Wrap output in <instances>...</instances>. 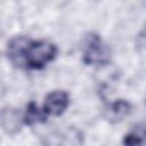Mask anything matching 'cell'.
<instances>
[{
  "mask_svg": "<svg viewBox=\"0 0 146 146\" xmlns=\"http://www.w3.org/2000/svg\"><path fill=\"white\" fill-rule=\"evenodd\" d=\"M82 60L86 65H107L111 62V49L98 34L89 33L83 41Z\"/></svg>",
  "mask_w": 146,
  "mask_h": 146,
  "instance_id": "obj_1",
  "label": "cell"
},
{
  "mask_svg": "<svg viewBox=\"0 0 146 146\" xmlns=\"http://www.w3.org/2000/svg\"><path fill=\"white\" fill-rule=\"evenodd\" d=\"M56 55V44L46 40L31 41L25 56V66L32 70H41L48 63L52 62Z\"/></svg>",
  "mask_w": 146,
  "mask_h": 146,
  "instance_id": "obj_2",
  "label": "cell"
},
{
  "mask_svg": "<svg viewBox=\"0 0 146 146\" xmlns=\"http://www.w3.org/2000/svg\"><path fill=\"white\" fill-rule=\"evenodd\" d=\"M32 40L24 35L14 36L7 44L6 54L10 63L16 67H23L25 65V56L27 48Z\"/></svg>",
  "mask_w": 146,
  "mask_h": 146,
  "instance_id": "obj_3",
  "label": "cell"
},
{
  "mask_svg": "<svg viewBox=\"0 0 146 146\" xmlns=\"http://www.w3.org/2000/svg\"><path fill=\"white\" fill-rule=\"evenodd\" d=\"M68 104H70L68 94L63 90H56L47 95L43 103V110L48 115L59 116L66 111Z\"/></svg>",
  "mask_w": 146,
  "mask_h": 146,
  "instance_id": "obj_4",
  "label": "cell"
},
{
  "mask_svg": "<svg viewBox=\"0 0 146 146\" xmlns=\"http://www.w3.org/2000/svg\"><path fill=\"white\" fill-rule=\"evenodd\" d=\"M24 123L23 116L15 108L6 107L1 111V128L7 135H16Z\"/></svg>",
  "mask_w": 146,
  "mask_h": 146,
  "instance_id": "obj_5",
  "label": "cell"
},
{
  "mask_svg": "<svg viewBox=\"0 0 146 146\" xmlns=\"http://www.w3.org/2000/svg\"><path fill=\"white\" fill-rule=\"evenodd\" d=\"M131 111V104L124 99H117L111 103L105 110V117L111 123H117L122 121Z\"/></svg>",
  "mask_w": 146,
  "mask_h": 146,
  "instance_id": "obj_6",
  "label": "cell"
},
{
  "mask_svg": "<svg viewBox=\"0 0 146 146\" xmlns=\"http://www.w3.org/2000/svg\"><path fill=\"white\" fill-rule=\"evenodd\" d=\"M47 116H48V114L44 112L43 108L40 110L35 103L31 102L26 105V110L23 115V120H24V124L32 127L35 124L44 123L47 121Z\"/></svg>",
  "mask_w": 146,
  "mask_h": 146,
  "instance_id": "obj_7",
  "label": "cell"
},
{
  "mask_svg": "<svg viewBox=\"0 0 146 146\" xmlns=\"http://www.w3.org/2000/svg\"><path fill=\"white\" fill-rule=\"evenodd\" d=\"M124 145H141L146 144V127H136L123 137Z\"/></svg>",
  "mask_w": 146,
  "mask_h": 146,
  "instance_id": "obj_8",
  "label": "cell"
}]
</instances>
